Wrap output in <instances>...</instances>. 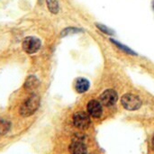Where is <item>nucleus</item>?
Returning a JSON list of instances; mask_svg holds the SVG:
<instances>
[{
    "instance_id": "ddd939ff",
    "label": "nucleus",
    "mask_w": 154,
    "mask_h": 154,
    "mask_svg": "<svg viewBox=\"0 0 154 154\" xmlns=\"http://www.w3.org/2000/svg\"><path fill=\"white\" fill-rule=\"evenodd\" d=\"M96 26L99 29V30H101L103 32H105V33H106V34H114V31L113 30H111L110 28H108L107 26H106V25H104V24H100V23H96Z\"/></svg>"
},
{
    "instance_id": "7ed1b4c3",
    "label": "nucleus",
    "mask_w": 154,
    "mask_h": 154,
    "mask_svg": "<svg viewBox=\"0 0 154 154\" xmlns=\"http://www.w3.org/2000/svg\"><path fill=\"white\" fill-rule=\"evenodd\" d=\"M122 105L125 109L133 111L138 109L141 106L142 102L137 96L133 94H125L122 97Z\"/></svg>"
},
{
    "instance_id": "2eb2a0df",
    "label": "nucleus",
    "mask_w": 154,
    "mask_h": 154,
    "mask_svg": "<svg viewBox=\"0 0 154 154\" xmlns=\"http://www.w3.org/2000/svg\"><path fill=\"white\" fill-rule=\"evenodd\" d=\"M152 149L154 150V136L153 138H152Z\"/></svg>"
},
{
    "instance_id": "20e7f679",
    "label": "nucleus",
    "mask_w": 154,
    "mask_h": 154,
    "mask_svg": "<svg viewBox=\"0 0 154 154\" xmlns=\"http://www.w3.org/2000/svg\"><path fill=\"white\" fill-rule=\"evenodd\" d=\"M90 118L89 116L85 113V112H77L74 116H73V124L74 125L80 129V130H85L87 128L89 127L90 125Z\"/></svg>"
},
{
    "instance_id": "f8f14e48",
    "label": "nucleus",
    "mask_w": 154,
    "mask_h": 154,
    "mask_svg": "<svg viewBox=\"0 0 154 154\" xmlns=\"http://www.w3.org/2000/svg\"><path fill=\"white\" fill-rule=\"evenodd\" d=\"M111 42H113V43H115L118 48H120L121 50H123L124 51H125L126 53H129V54H135L131 49H129L128 47H126V46H125V45H123V44H121L120 42H116V41H115V40H113V39H111Z\"/></svg>"
},
{
    "instance_id": "1a4fd4ad",
    "label": "nucleus",
    "mask_w": 154,
    "mask_h": 154,
    "mask_svg": "<svg viewBox=\"0 0 154 154\" xmlns=\"http://www.w3.org/2000/svg\"><path fill=\"white\" fill-rule=\"evenodd\" d=\"M75 88L79 93H84V92L88 91V89L89 88V81L86 79L80 78L76 81Z\"/></svg>"
},
{
    "instance_id": "9d476101",
    "label": "nucleus",
    "mask_w": 154,
    "mask_h": 154,
    "mask_svg": "<svg viewBox=\"0 0 154 154\" xmlns=\"http://www.w3.org/2000/svg\"><path fill=\"white\" fill-rule=\"evenodd\" d=\"M48 9L52 14H58L60 10V5L58 0H46Z\"/></svg>"
},
{
    "instance_id": "6e6552de",
    "label": "nucleus",
    "mask_w": 154,
    "mask_h": 154,
    "mask_svg": "<svg viewBox=\"0 0 154 154\" xmlns=\"http://www.w3.org/2000/svg\"><path fill=\"white\" fill-rule=\"evenodd\" d=\"M39 84H40V81H39V79L35 77V76H33V75H31V76H29L27 79H26V80H25V82H24V88L26 89V90H28V91H32V90H33V89H35V88H38V86H39Z\"/></svg>"
},
{
    "instance_id": "4468645a",
    "label": "nucleus",
    "mask_w": 154,
    "mask_h": 154,
    "mask_svg": "<svg viewBox=\"0 0 154 154\" xmlns=\"http://www.w3.org/2000/svg\"><path fill=\"white\" fill-rule=\"evenodd\" d=\"M80 31H81V30H79V29H78V28L69 27V28H67V29H65V30H63V31H62V32H61V36H66V35H68V34L75 33V32H80Z\"/></svg>"
},
{
    "instance_id": "f03ea898",
    "label": "nucleus",
    "mask_w": 154,
    "mask_h": 154,
    "mask_svg": "<svg viewBox=\"0 0 154 154\" xmlns=\"http://www.w3.org/2000/svg\"><path fill=\"white\" fill-rule=\"evenodd\" d=\"M41 41L33 36L26 37L23 42V49L28 54H33L37 52L41 48Z\"/></svg>"
},
{
    "instance_id": "0eeeda50",
    "label": "nucleus",
    "mask_w": 154,
    "mask_h": 154,
    "mask_svg": "<svg viewBox=\"0 0 154 154\" xmlns=\"http://www.w3.org/2000/svg\"><path fill=\"white\" fill-rule=\"evenodd\" d=\"M69 152L71 154H87L86 145L79 141H75L69 145Z\"/></svg>"
},
{
    "instance_id": "39448f33",
    "label": "nucleus",
    "mask_w": 154,
    "mask_h": 154,
    "mask_svg": "<svg viewBox=\"0 0 154 154\" xmlns=\"http://www.w3.org/2000/svg\"><path fill=\"white\" fill-rule=\"evenodd\" d=\"M117 98H118L117 93L114 89H106L100 96L101 103L106 106H114L116 103Z\"/></svg>"
},
{
    "instance_id": "f257e3e1",
    "label": "nucleus",
    "mask_w": 154,
    "mask_h": 154,
    "mask_svg": "<svg viewBox=\"0 0 154 154\" xmlns=\"http://www.w3.org/2000/svg\"><path fill=\"white\" fill-rule=\"evenodd\" d=\"M40 106V97L36 94H32L30 97H28L24 102L21 105L19 113L21 116L26 117L33 115L37 109Z\"/></svg>"
},
{
    "instance_id": "423d86ee",
    "label": "nucleus",
    "mask_w": 154,
    "mask_h": 154,
    "mask_svg": "<svg viewBox=\"0 0 154 154\" xmlns=\"http://www.w3.org/2000/svg\"><path fill=\"white\" fill-rule=\"evenodd\" d=\"M87 108H88V114L91 116L95 117V118H99L102 116V112H103L102 106L97 100H91V101H89L88 104Z\"/></svg>"
},
{
    "instance_id": "9b49d317",
    "label": "nucleus",
    "mask_w": 154,
    "mask_h": 154,
    "mask_svg": "<svg viewBox=\"0 0 154 154\" xmlns=\"http://www.w3.org/2000/svg\"><path fill=\"white\" fill-rule=\"evenodd\" d=\"M10 123L7 120L0 119V134H6L10 129Z\"/></svg>"
}]
</instances>
